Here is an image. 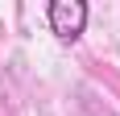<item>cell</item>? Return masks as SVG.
Returning <instances> with one entry per match:
<instances>
[{"label":"cell","instance_id":"obj_1","mask_svg":"<svg viewBox=\"0 0 120 116\" xmlns=\"http://www.w3.org/2000/svg\"><path fill=\"white\" fill-rule=\"evenodd\" d=\"M87 17H91V8H87L83 0H54L46 8L50 33L58 37V42H79L83 29H87Z\"/></svg>","mask_w":120,"mask_h":116}]
</instances>
